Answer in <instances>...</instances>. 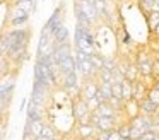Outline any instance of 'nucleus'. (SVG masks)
Returning <instances> with one entry per match:
<instances>
[{"mask_svg": "<svg viewBox=\"0 0 159 140\" xmlns=\"http://www.w3.org/2000/svg\"><path fill=\"white\" fill-rule=\"evenodd\" d=\"M72 115L75 123H89L91 121V111L87 108V102L84 97L77 96L72 99Z\"/></svg>", "mask_w": 159, "mask_h": 140, "instance_id": "1", "label": "nucleus"}, {"mask_svg": "<svg viewBox=\"0 0 159 140\" xmlns=\"http://www.w3.org/2000/svg\"><path fill=\"white\" fill-rule=\"evenodd\" d=\"M62 24H65V5L60 3V5L53 10V14L50 16V19L45 22V26H43L41 31H43V33H50V34H52L53 31H55L58 26H62Z\"/></svg>", "mask_w": 159, "mask_h": 140, "instance_id": "2", "label": "nucleus"}, {"mask_svg": "<svg viewBox=\"0 0 159 140\" xmlns=\"http://www.w3.org/2000/svg\"><path fill=\"white\" fill-rule=\"evenodd\" d=\"M53 50H55V41H53L52 34L41 31V36H39V41H38V50H36V58L45 56V55H52Z\"/></svg>", "mask_w": 159, "mask_h": 140, "instance_id": "3", "label": "nucleus"}, {"mask_svg": "<svg viewBox=\"0 0 159 140\" xmlns=\"http://www.w3.org/2000/svg\"><path fill=\"white\" fill-rule=\"evenodd\" d=\"M14 89H16V80L14 79H9V80L0 82V106L5 108V106L11 104L12 96H14Z\"/></svg>", "mask_w": 159, "mask_h": 140, "instance_id": "4", "label": "nucleus"}, {"mask_svg": "<svg viewBox=\"0 0 159 140\" xmlns=\"http://www.w3.org/2000/svg\"><path fill=\"white\" fill-rule=\"evenodd\" d=\"M29 16L31 14L24 12V10H21L19 7L12 5V12L11 16H9V26L11 27H21V26H26L29 20Z\"/></svg>", "mask_w": 159, "mask_h": 140, "instance_id": "5", "label": "nucleus"}, {"mask_svg": "<svg viewBox=\"0 0 159 140\" xmlns=\"http://www.w3.org/2000/svg\"><path fill=\"white\" fill-rule=\"evenodd\" d=\"M75 7L82 10V12L86 14V16L89 17V19L93 20L94 24L101 20V19H99V16H98L96 7H94V0H75Z\"/></svg>", "mask_w": 159, "mask_h": 140, "instance_id": "6", "label": "nucleus"}, {"mask_svg": "<svg viewBox=\"0 0 159 140\" xmlns=\"http://www.w3.org/2000/svg\"><path fill=\"white\" fill-rule=\"evenodd\" d=\"M96 126L93 123H75L74 125V135L79 137V138H94L96 135Z\"/></svg>", "mask_w": 159, "mask_h": 140, "instance_id": "7", "label": "nucleus"}, {"mask_svg": "<svg viewBox=\"0 0 159 140\" xmlns=\"http://www.w3.org/2000/svg\"><path fill=\"white\" fill-rule=\"evenodd\" d=\"M98 87H99L98 79H87V80H84L82 85H80V97H84L86 101L91 97H96Z\"/></svg>", "mask_w": 159, "mask_h": 140, "instance_id": "8", "label": "nucleus"}, {"mask_svg": "<svg viewBox=\"0 0 159 140\" xmlns=\"http://www.w3.org/2000/svg\"><path fill=\"white\" fill-rule=\"evenodd\" d=\"M121 115H123V118L127 120V121H130V120L135 118V116L140 115V104H139L135 99L125 101L123 102V111H121Z\"/></svg>", "mask_w": 159, "mask_h": 140, "instance_id": "9", "label": "nucleus"}, {"mask_svg": "<svg viewBox=\"0 0 159 140\" xmlns=\"http://www.w3.org/2000/svg\"><path fill=\"white\" fill-rule=\"evenodd\" d=\"M77 72L79 75L82 77V80H87V79H96L98 72L94 70V67L91 65V60H82V61H77Z\"/></svg>", "mask_w": 159, "mask_h": 140, "instance_id": "10", "label": "nucleus"}, {"mask_svg": "<svg viewBox=\"0 0 159 140\" xmlns=\"http://www.w3.org/2000/svg\"><path fill=\"white\" fill-rule=\"evenodd\" d=\"M118 125H120V123H118V116H99L98 121L94 123L96 130H106V132L115 130Z\"/></svg>", "mask_w": 159, "mask_h": 140, "instance_id": "11", "label": "nucleus"}, {"mask_svg": "<svg viewBox=\"0 0 159 140\" xmlns=\"http://www.w3.org/2000/svg\"><path fill=\"white\" fill-rule=\"evenodd\" d=\"M147 91H149V85L144 84L140 79L134 82V99L137 102H142L144 99H147Z\"/></svg>", "mask_w": 159, "mask_h": 140, "instance_id": "12", "label": "nucleus"}, {"mask_svg": "<svg viewBox=\"0 0 159 140\" xmlns=\"http://www.w3.org/2000/svg\"><path fill=\"white\" fill-rule=\"evenodd\" d=\"M140 104V113L145 116H151V118H156V116L159 115V106L154 104L152 101H149V99H144L142 102H139Z\"/></svg>", "mask_w": 159, "mask_h": 140, "instance_id": "13", "label": "nucleus"}, {"mask_svg": "<svg viewBox=\"0 0 159 140\" xmlns=\"http://www.w3.org/2000/svg\"><path fill=\"white\" fill-rule=\"evenodd\" d=\"M52 38L53 41H55V44H63L69 41V29H67L65 24H62V26H58L55 31L52 33Z\"/></svg>", "mask_w": 159, "mask_h": 140, "instance_id": "14", "label": "nucleus"}, {"mask_svg": "<svg viewBox=\"0 0 159 140\" xmlns=\"http://www.w3.org/2000/svg\"><path fill=\"white\" fill-rule=\"evenodd\" d=\"M113 96L111 92V84L110 82H99V87H98V94L96 97L99 99V102H108V99Z\"/></svg>", "mask_w": 159, "mask_h": 140, "instance_id": "15", "label": "nucleus"}, {"mask_svg": "<svg viewBox=\"0 0 159 140\" xmlns=\"http://www.w3.org/2000/svg\"><path fill=\"white\" fill-rule=\"evenodd\" d=\"M58 67H60V72H62V75H63V74H69V72H75V70H77V61H75V56H74V53L69 55V56H67L63 61H60Z\"/></svg>", "mask_w": 159, "mask_h": 140, "instance_id": "16", "label": "nucleus"}, {"mask_svg": "<svg viewBox=\"0 0 159 140\" xmlns=\"http://www.w3.org/2000/svg\"><path fill=\"white\" fill-rule=\"evenodd\" d=\"M94 7L98 10V16L101 20H110V10H108L106 0H94Z\"/></svg>", "mask_w": 159, "mask_h": 140, "instance_id": "17", "label": "nucleus"}, {"mask_svg": "<svg viewBox=\"0 0 159 140\" xmlns=\"http://www.w3.org/2000/svg\"><path fill=\"white\" fill-rule=\"evenodd\" d=\"M121 97H123V101L134 99V82H130L128 79L121 80Z\"/></svg>", "mask_w": 159, "mask_h": 140, "instance_id": "18", "label": "nucleus"}, {"mask_svg": "<svg viewBox=\"0 0 159 140\" xmlns=\"http://www.w3.org/2000/svg\"><path fill=\"white\" fill-rule=\"evenodd\" d=\"M74 10H75V19H77V24H80L82 27H86V29H93L94 27V22L89 19V17L86 16V14L82 12L80 9H77V7H74Z\"/></svg>", "mask_w": 159, "mask_h": 140, "instance_id": "19", "label": "nucleus"}, {"mask_svg": "<svg viewBox=\"0 0 159 140\" xmlns=\"http://www.w3.org/2000/svg\"><path fill=\"white\" fill-rule=\"evenodd\" d=\"M94 113H98L99 116H120L121 113H118L116 109H113L111 108V104L110 102H101L99 106H98V109ZM123 116V115H121Z\"/></svg>", "mask_w": 159, "mask_h": 140, "instance_id": "20", "label": "nucleus"}, {"mask_svg": "<svg viewBox=\"0 0 159 140\" xmlns=\"http://www.w3.org/2000/svg\"><path fill=\"white\" fill-rule=\"evenodd\" d=\"M43 125H45L43 120H38V121H26L24 130L31 132L34 137H39V135H41V130H43Z\"/></svg>", "mask_w": 159, "mask_h": 140, "instance_id": "21", "label": "nucleus"}, {"mask_svg": "<svg viewBox=\"0 0 159 140\" xmlns=\"http://www.w3.org/2000/svg\"><path fill=\"white\" fill-rule=\"evenodd\" d=\"M12 5L19 7L21 10H24V12H28V14H33L36 10V0H17V2H14Z\"/></svg>", "mask_w": 159, "mask_h": 140, "instance_id": "22", "label": "nucleus"}, {"mask_svg": "<svg viewBox=\"0 0 159 140\" xmlns=\"http://www.w3.org/2000/svg\"><path fill=\"white\" fill-rule=\"evenodd\" d=\"M139 77H140L139 75V67L135 63V60H132L127 67V72H125V79H128L130 82H135V80H139Z\"/></svg>", "mask_w": 159, "mask_h": 140, "instance_id": "23", "label": "nucleus"}, {"mask_svg": "<svg viewBox=\"0 0 159 140\" xmlns=\"http://www.w3.org/2000/svg\"><path fill=\"white\" fill-rule=\"evenodd\" d=\"M57 137H58V135H57V132H55V128H53V125H52V123H46V121H45L39 138H41V140H53V138H57Z\"/></svg>", "mask_w": 159, "mask_h": 140, "instance_id": "24", "label": "nucleus"}, {"mask_svg": "<svg viewBox=\"0 0 159 140\" xmlns=\"http://www.w3.org/2000/svg\"><path fill=\"white\" fill-rule=\"evenodd\" d=\"M89 60H91V65L94 67V70H96V72H99V70H103V68H104V55H101L99 51H96V53L91 55Z\"/></svg>", "mask_w": 159, "mask_h": 140, "instance_id": "25", "label": "nucleus"}, {"mask_svg": "<svg viewBox=\"0 0 159 140\" xmlns=\"http://www.w3.org/2000/svg\"><path fill=\"white\" fill-rule=\"evenodd\" d=\"M139 67V79H147L152 77V61H145V63H137Z\"/></svg>", "mask_w": 159, "mask_h": 140, "instance_id": "26", "label": "nucleus"}, {"mask_svg": "<svg viewBox=\"0 0 159 140\" xmlns=\"http://www.w3.org/2000/svg\"><path fill=\"white\" fill-rule=\"evenodd\" d=\"M145 22H147V27H149V34L152 33V29L156 27V24L159 22V12L152 10V12L145 14Z\"/></svg>", "mask_w": 159, "mask_h": 140, "instance_id": "27", "label": "nucleus"}, {"mask_svg": "<svg viewBox=\"0 0 159 140\" xmlns=\"http://www.w3.org/2000/svg\"><path fill=\"white\" fill-rule=\"evenodd\" d=\"M96 79H98V82H110V84H113V82H115V79H113V72L108 70V68H103V70L98 72Z\"/></svg>", "mask_w": 159, "mask_h": 140, "instance_id": "28", "label": "nucleus"}, {"mask_svg": "<svg viewBox=\"0 0 159 140\" xmlns=\"http://www.w3.org/2000/svg\"><path fill=\"white\" fill-rule=\"evenodd\" d=\"M147 99H149V101H152L154 104L159 106V89L156 87V85L149 87V91H147Z\"/></svg>", "mask_w": 159, "mask_h": 140, "instance_id": "29", "label": "nucleus"}, {"mask_svg": "<svg viewBox=\"0 0 159 140\" xmlns=\"http://www.w3.org/2000/svg\"><path fill=\"white\" fill-rule=\"evenodd\" d=\"M86 102H87V108H89V111H91V113H94V111L98 109V106L101 104L98 97H91V99H87Z\"/></svg>", "mask_w": 159, "mask_h": 140, "instance_id": "30", "label": "nucleus"}, {"mask_svg": "<svg viewBox=\"0 0 159 140\" xmlns=\"http://www.w3.org/2000/svg\"><path fill=\"white\" fill-rule=\"evenodd\" d=\"M111 92H113V97H121V82H115V84H111Z\"/></svg>", "mask_w": 159, "mask_h": 140, "instance_id": "31", "label": "nucleus"}, {"mask_svg": "<svg viewBox=\"0 0 159 140\" xmlns=\"http://www.w3.org/2000/svg\"><path fill=\"white\" fill-rule=\"evenodd\" d=\"M152 77L156 80H159V58L157 56H154V60H152Z\"/></svg>", "mask_w": 159, "mask_h": 140, "instance_id": "32", "label": "nucleus"}, {"mask_svg": "<svg viewBox=\"0 0 159 140\" xmlns=\"http://www.w3.org/2000/svg\"><path fill=\"white\" fill-rule=\"evenodd\" d=\"M110 138V132L106 130H98L96 135H94V140H108Z\"/></svg>", "mask_w": 159, "mask_h": 140, "instance_id": "33", "label": "nucleus"}, {"mask_svg": "<svg viewBox=\"0 0 159 140\" xmlns=\"http://www.w3.org/2000/svg\"><path fill=\"white\" fill-rule=\"evenodd\" d=\"M108 140H127V138H123V137L118 133V130L115 128V130H111V132H110V138H108Z\"/></svg>", "mask_w": 159, "mask_h": 140, "instance_id": "34", "label": "nucleus"}, {"mask_svg": "<svg viewBox=\"0 0 159 140\" xmlns=\"http://www.w3.org/2000/svg\"><path fill=\"white\" fill-rule=\"evenodd\" d=\"M62 140H75V135H74V132H72V133H69V135L62 137Z\"/></svg>", "mask_w": 159, "mask_h": 140, "instance_id": "35", "label": "nucleus"}, {"mask_svg": "<svg viewBox=\"0 0 159 140\" xmlns=\"http://www.w3.org/2000/svg\"><path fill=\"white\" fill-rule=\"evenodd\" d=\"M75 140H94V138H79V137H75Z\"/></svg>", "mask_w": 159, "mask_h": 140, "instance_id": "36", "label": "nucleus"}, {"mask_svg": "<svg viewBox=\"0 0 159 140\" xmlns=\"http://www.w3.org/2000/svg\"><path fill=\"white\" fill-rule=\"evenodd\" d=\"M154 85H156V87L159 89V80H156V84H154Z\"/></svg>", "mask_w": 159, "mask_h": 140, "instance_id": "37", "label": "nucleus"}, {"mask_svg": "<svg viewBox=\"0 0 159 140\" xmlns=\"http://www.w3.org/2000/svg\"><path fill=\"white\" fill-rule=\"evenodd\" d=\"M152 140H159V135H156V137H154V138H152Z\"/></svg>", "mask_w": 159, "mask_h": 140, "instance_id": "38", "label": "nucleus"}, {"mask_svg": "<svg viewBox=\"0 0 159 140\" xmlns=\"http://www.w3.org/2000/svg\"><path fill=\"white\" fill-rule=\"evenodd\" d=\"M156 56H157V58H159V55H156Z\"/></svg>", "mask_w": 159, "mask_h": 140, "instance_id": "39", "label": "nucleus"}, {"mask_svg": "<svg viewBox=\"0 0 159 140\" xmlns=\"http://www.w3.org/2000/svg\"><path fill=\"white\" fill-rule=\"evenodd\" d=\"M157 2H159V0H157Z\"/></svg>", "mask_w": 159, "mask_h": 140, "instance_id": "40", "label": "nucleus"}]
</instances>
